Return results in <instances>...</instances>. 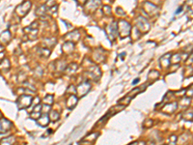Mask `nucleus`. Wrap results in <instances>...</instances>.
<instances>
[{"instance_id":"2","label":"nucleus","mask_w":193,"mask_h":145,"mask_svg":"<svg viewBox=\"0 0 193 145\" xmlns=\"http://www.w3.org/2000/svg\"><path fill=\"white\" fill-rule=\"evenodd\" d=\"M32 100V98L31 97H27V96H21L20 98V100H19V107L20 108H25V107H27L30 106V104H28L26 103V101H31Z\"/></svg>"},{"instance_id":"5","label":"nucleus","mask_w":193,"mask_h":145,"mask_svg":"<svg viewBox=\"0 0 193 145\" xmlns=\"http://www.w3.org/2000/svg\"><path fill=\"white\" fill-rule=\"evenodd\" d=\"M48 121H49V119L47 118V116L46 115V116H43V118L40 119V120H39V123H40V125H41V126H43V127H45V126H46L47 124H48Z\"/></svg>"},{"instance_id":"4","label":"nucleus","mask_w":193,"mask_h":145,"mask_svg":"<svg viewBox=\"0 0 193 145\" xmlns=\"http://www.w3.org/2000/svg\"><path fill=\"white\" fill-rule=\"evenodd\" d=\"M98 136H99V133H90V135H88L86 137H84L83 138V141H86V140H91V141H95L96 140V138L98 137Z\"/></svg>"},{"instance_id":"3","label":"nucleus","mask_w":193,"mask_h":145,"mask_svg":"<svg viewBox=\"0 0 193 145\" xmlns=\"http://www.w3.org/2000/svg\"><path fill=\"white\" fill-rule=\"evenodd\" d=\"M14 143V137L8 136L0 140V145H13Z\"/></svg>"},{"instance_id":"1","label":"nucleus","mask_w":193,"mask_h":145,"mask_svg":"<svg viewBox=\"0 0 193 145\" xmlns=\"http://www.w3.org/2000/svg\"><path fill=\"white\" fill-rule=\"evenodd\" d=\"M12 128V123L9 120H7L5 118H1L0 119V133L7 132Z\"/></svg>"},{"instance_id":"6","label":"nucleus","mask_w":193,"mask_h":145,"mask_svg":"<svg viewBox=\"0 0 193 145\" xmlns=\"http://www.w3.org/2000/svg\"><path fill=\"white\" fill-rule=\"evenodd\" d=\"M59 118V114L57 113V112H52L51 113V115H50V119H51L52 121H56L57 119Z\"/></svg>"}]
</instances>
